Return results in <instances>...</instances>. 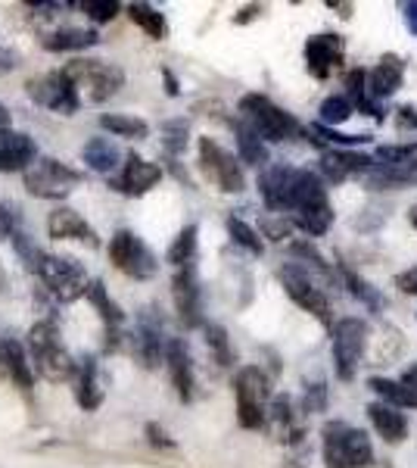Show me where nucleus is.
Returning <instances> with one entry per match:
<instances>
[{"label": "nucleus", "instance_id": "1", "mask_svg": "<svg viewBox=\"0 0 417 468\" xmlns=\"http://www.w3.org/2000/svg\"><path fill=\"white\" fill-rule=\"evenodd\" d=\"M26 350H28V362H32V372L44 381L63 384V381H72L75 372H78L69 350L63 346L57 322H47V319L35 322L26 337Z\"/></svg>", "mask_w": 417, "mask_h": 468}, {"label": "nucleus", "instance_id": "2", "mask_svg": "<svg viewBox=\"0 0 417 468\" xmlns=\"http://www.w3.org/2000/svg\"><path fill=\"white\" fill-rule=\"evenodd\" d=\"M290 209L296 213V225L306 234H324L333 222V207L328 200L321 178L308 169L293 172V191H290Z\"/></svg>", "mask_w": 417, "mask_h": 468}, {"label": "nucleus", "instance_id": "3", "mask_svg": "<svg viewBox=\"0 0 417 468\" xmlns=\"http://www.w3.org/2000/svg\"><path fill=\"white\" fill-rule=\"evenodd\" d=\"M63 72V79L69 81L78 103H103L125 85V72L112 63H100V59H72Z\"/></svg>", "mask_w": 417, "mask_h": 468}, {"label": "nucleus", "instance_id": "4", "mask_svg": "<svg viewBox=\"0 0 417 468\" xmlns=\"http://www.w3.org/2000/svg\"><path fill=\"white\" fill-rule=\"evenodd\" d=\"M324 463L328 468H365L374 463V447L361 428L330 421L324 425Z\"/></svg>", "mask_w": 417, "mask_h": 468}, {"label": "nucleus", "instance_id": "5", "mask_svg": "<svg viewBox=\"0 0 417 468\" xmlns=\"http://www.w3.org/2000/svg\"><path fill=\"white\" fill-rule=\"evenodd\" d=\"M81 181L85 176L78 169L66 165L63 160H53V156H41L26 169V191L41 200H66Z\"/></svg>", "mask_w": 417, "mask_h": 468}, {"label": "nucleus", "instance_id": "6", "mask_svg": "<svg viewBox=\"0 0 417 468\" xmlns=\"http://www.w3.org/2000/svg\"><path fill=\"white\" fill-rule=\"evenodd\" d=\"M37 278H41L44 291L53 300H59V303H75L78 297H85L90 284L85 266H78L69 256H47V253L37 262Z\"/></svg>", "mask_w": 417, "mask_h": 468}, {"label": "nucleus", "instance_id": "7", "mask_svg": "<svg viewBox=\"0 0 417 468\" xmlns=\"http://www.w3.org/2000/svg\"><path fill=\"white\" fill-rule=\"evenodd\" d=\"M234 394H237L240 428H262L265 419H268V399H271V388L262 368L255 366L240 368L237 381H234Z\"/></svg>", "mask_w": 417, "mask_h": 468}, {"label": "nucleus", "instance_id": "8", "mask_svg": "<svg viewBox=\"0 0 417 468\" xmlns=\"http://www.w3.org/2000/svg\"><path fill=\"white\" fill-rule=\"evenodd\" d=\"M240 112H244L246 125L253 128L262 141H271V144L293 138V132H296V122H293L290 112H284L265 94H246L244 101H240Z\"/></svg>", "mask_w": 417, "mask_h": 468}, {"label": "nucleus", "instance_id": "9", "mask_svg": "<svg viewBox=\"0 0 417 468\" xmlns=\"http://www.w3.org/2000/svg\"><path fill=\"white\" fill-rule=\"evenodd\" d=\"M109 260L112 266L119 271H125L128 278H134V282H147V278H153L159 271V262L153 250H150L147 244L138 238L134 231H116L109 240Z\"/></svg>", "mask_w": 417, "mask_h": 468}, {"label": "nucleus", "instance_id": "10", "mask_svg": "<svg viewBox=\"0 0 417 468\" xmlns=\"http://www.w3.org/2000/svg\"><path fill=\"white\" fill-rule=\"evenodd\" d=\"M200 169L206 172V178L212 185H218V191H224V194H240L246 185L240 163L212 138H200Z\"/></svg>", "mask_w": 417, "mask_h": 468}, {"label": "nucleus", "instance_id": "11", "mask_svg": "<svg viewBox=\"0 0 417 468\" xmlns=\"http://www.w3.org/2000/svg\"><path fill=\"white\" fill-rule=\"evenodd\" d=\"M368 346V324L361 319H339L333 328V362H337V375L349 381L359 368L361 356Z\"/></svg>", "mask_w": 417, "mask_h": 468}, {"label": "nucleus", "instance_id": "12", "mask_svg": "<svg viewBox=\"0 0 417 468\" xmlns=\"http://www.w3.org/2000/svg\"><path fill=\"white\" fill-rule=\"evenodd\" d=\"M28 97L37 103V107L50 110V112H63V116H72V112L81 110L78 97L69 81L63 79V72H44L37 79L28 81Z\"/></svg>", "mask_w": 417, "mask_h": 468}, {"label": "nucleus", "instance_id": "13", "mask_svg": "<svg viewBox=\"0 0 417 468\" xmlns=\"http://www.w3.org/2000/svg\"><path fill=\"white\" fill-rule=\"evenodd\" d=\"M280 284L284 291L290 293V300L296 306H302L306 313H312L318 322L330 324V306H328V297L315 288V282L308 278V271H302L299 266H287L280 269Z\"/></svg>", "mask_w": 417, "mask_h": 468}, {"label": "nucleus", "instance_id": "14", "mask_svg": "<svg viewBox=\"0 0 417 468\" xmlns=\"http://www.w3.org/2000/svg\"><path fill=\"white\" fill-rule=\"evenodd\" d=\"M172 293H174V306H178V315L187 328H196L203 322V303H200V278H196V266L187 262L174 271L172 282Z\"/></svg>", "mask_w": 417, "mask_h": 468}, {"label": "nucleus", "instance_id": "15", "mask_svg": "<svg viewBox=\"0 0 417 468\" xmlns=\"http://www.w3.org/2000/svg\"><path fill=\"white\" fill-rule=\"evenodd\" d=\"M159 181H162V169L156 163H147L138 154H128L122 163V176L112 181V187L119 194H128V197H141L150 187H156Z\"/></svg>", "mask_w": 417, "mask_h": 468}, {"label": "nucleus", "instance_id": "16", "mask_svg": "<svg viewBox=\"0 0 417 468\" xmlns=\"http://www.w3.org/2000/svg\"><path fill=\"white\" fill-rule=\"evenodd\" d=\"M339 63H343V37L339 35H315L306 41V66L315 79H328Z\"/></svg>", "mask_w": 417, "mask_h": 468}, {"label": "nucleus", "instance_id": "17", "mask_svg": "<svg viewBox=\"0 0 417 468\" xmlns=\"http://www.w3.org/2000/svg\"><path fill=\"white\" fill-rule=\"evenodd\" d=\"M37 160V144L22 132H0V172H26Z\"/></svg>", "mask_w": 417, "mask_h": 468}, {"label": "nucleus", "instance_id": "18", "mask_svg": "<svg viewBox=\"0 0 417 468\" xmlns=\"http://www.w3.org/2000/svg\"><path fill=\"white\" fill-rule=\"evenodd\" d=\"M165 362H169V375H172V384H174V390H178V397L184 399V403H191L196 378H193V359H191L187 344L172 337V341L165 344Z\"/></svg>", "mask_w": 417, "mask_h": 468}, {"label": "nucleus", "instance_id": "19", "mask_svg": "<svg viewBox=\"0 0 417 468\" xmlns=\"http://www.w3.org/2000/svg\"><path fill=\"white\" fill-rule=\"evenodd\" d=\"M47 234L53 240H81V244H88V247H100L94 229H90L85 218L69 207L53 209L50 218H47Z\"/></svg>", "mask_w": 417, "mask_h": 468}, {"label": "nucleus", "instance_id": "20", "mask_svg": "<svg viewBox=\"0 0 417 468\" xmlns=\"http://www.w3.org/2000/svg\"><path fill=\"white\" fill-rule=\"evenodd\" d=\"M131 346H134V356L141 359V366H147V368L159 366V359L165 356V346H162V328H159V322L153 319V315L143 313L138 319Z\"/></svg>", "mask_w": 417, "mask_h": 468}, {"label": "nucleus", "instance_id": "21", "mask_svg": "<svg viewBox=\"0 0 417 468\" xmlns=\"http://www.w3.org/2000/svg\"><path fill=\"white\" fill-rule=\"evenodd\" d=\"M401 79H405V63H401L396 54L383 57L381 63L365 75L368 97H374V101H386V97H392L401 88Z\"/></svg>", "mask_w": 417, "mask_h": 468}, {"label": "nucleus", "instance_id": "22", "mask_svg": "<svg viewBox=\"0 0 417 468\" xmlns=\"http://www.w3.org/2000/svg\"><path fill=\"white\" fill-rule=\"evenodd\" d=\"M0 366L6 368V375H10L19 390L32 394L35 372H32V362H28L26 344H19L16 337H4V341H0Z\"/></svg>", "mask_w": 417, "mask_h": 468}, {"label": "nucleus", "instance_id": "23", "mask_svg": "<svg viewBox=\"0 0 417 468\" xmlns=\"http://www.w3.org/2000/svg\"><path fill=\"white\" fill-rule=\"evenodd\" d=\"M100 41L94 28H78V26H57L50 32H44L41 48L53 50V54H72V50H85L94 48Z\"/></svg>", "mask_w": 417, "mask_h": 468}, {"label": "nucleus", "instance_id": "24", "mask_svg": "<svg viewBox=\"0 0 417 468\" xmlns=\"http://www.w3.org/2000/svg\"><path fill=\"white\" fill-rule=\"evenodd\" d=\"M75 397H78V406L85 412L100 410L103 403V378L100 368H97V359H81L78 372H75Z\"/></svg>", "mask_w": 417, "mask_h": 468}, {"label": "nucleus", "instance_id": "25", "mask_svg": "<svg viewBox=\"0 0 417 468\" xmlns=\"http://www.w3.org/2000/svg\"><path fill=\"white\" fill-rule=\"evenodd\" d=\"M85 297L94 303V309L100 313V319L106 322V337H109V350H112V346L119 344V331H122V324H125V313L119 309L116 300L109 297V291H106L103 282H90Z\"/></svg>", "mask_w": 417, "mask_h": 468}, {"label": "nucleus", "instance_id": "26", "mask_svg": "<svg viewBox=\"0 0 417 468\" xmlns=\"http://www.w3.org/2000/svg\"><path fill=\"white\" fill-rule=\"evenodd\" d=\"M293 172L287 165H271L259 181L262 200L268 209H290V191H293Z\"/></svg>", "mask_w": 417, "mask_h": 468}, {"label": "nucleus", "instance_id": "27", "mask_svg": "<svg viewBox=\"0 0 417 468\" xmlns=\"http://www.w3.org/2000/svg\"><path fill=\"white\" fill-rule=\"evenodd\" d=\"M370 165H374L370 156L352 154V150H328L321 156V169L330 181H343L349 176H355V172H368Z\"/></svg>", "mask_w": 417, "mask_h": 468}, {"label": "nucleus", "instance_id": "28", "mask_svg": "<svg viewBox=\"0 0 417 468\" xmlns=\"http://www.w3.org/2000/svg\"><path fill=\"white\" fill-rule=\"evenodd\" d=\"M368 415H370V425L377 428V434H381L386 443H401V441H405L408 421H405V415H401L399 410H392V406H386V403H370Z\"/></svg>", "mask_w": 417, "mask_h": 468}, {"label": "nucleus", "instance_id": "29", "mask_svg": "<svg viewBox=\"0 0 417 468\" xmlns=\"http://www.w3.org/2000/svg\"><path fill=\"white\" fill-rule=\"evenodd\" d=\"M81 160L88 163V169L100 172V176H109L116 165H122V150L112 138H90L85 150H81Z\"/></svg>", "mask_w": 417, "mask_h": 468}, {"label": "nucleus", "instance_id": "30", "mask_svg": "<svg viewBox=\"0 0 417 468\" xmlns=\"http://www.w3.org/2000/svg\"><path fill=\"white\" fill-rule=\"evenodd\" d=\"M368 388L374 390V394L383 397L386 406H392V410H417V390L405 388L401 381H390V378H370Z\"/></svg>", "mask_w": 417, "mask_h": 468}, {"label": "nucleus", "instance_id": "31", "mask_svg": "<svg viewBox=\"0 0 417 468\" xmlns=\"http://www.w3.org/2000/svg\"><path fill=\"white\" fill-rule=\"evenodd\" d=\"M234 134H237L240 160L249 165H268V147H265V141L253 132V128L246 122H234Z\"/></svg>", "mask_w": 417, "mask_h": 468}, {"label": "nucleus", "instance_id": "32", "mask_svg": "<svg viewBox=\"0 0 417 468\" xmlns=\"http://www.w3.org/2000/svg\"><path fill=\"white\" fill-rule=\"evenodd\" d=\"M100 128L116 134V138H128V141H141L150 134V125L143 122V119L122 116V112H106V116H100Z\"/></svg>", "mask_w": 417, "mask_h": 468}, {"label": "nucleus", "instance_id": "33", "mask_svg": "<svg viewBox=\"0 0 417 468\" xmlns=\"http://www.w3.org/2000/svg\"><path fill=\"white\" fill-rule=\"evenodd\" d=\"M128 16H131L134 26H141L143 32L153 37V41H162V37L169 35V22H165V16L156 10V6H150V4H131V6H128Z\"/></svg>", "mask_w": 417, "mask_h": 468}, {"label": "nucleus", "instance_id": "34", "mask_svg": "<svg viewBox=\"0 0 417 468\" xmlns=\"http://www.w3.org/2000/svg\"><path fill=\"white\" fill-rule=\"evenodd\" d=\"M346 88H349V103H359V110H365V112H370L374 119H383V112L377 110V103L370 101L368 97V85H365V72L361 69H352L346 75Z\"/></svg>", "mask_w": 417, "mask_h": 468}, {"label": "nucleus", "instance_id": "35", "mask_svg": "<svg viewBox=\"0 0 417 468\" xmlns=\"http://www.w3.org/2000/svg\"><path fill=\"white\" fill-rule=\"evenodd\" d=\"M193 253H196V225H187L169 247V262L174 269H181L187 262H193Z\"/></svg>", "mask_w": 417, "mask_h": 468}, {"label": "nucleus", "instance_id": "36", "mask_svg": "<svg viewBox=\"0 0 417 468\" xmlns=\"http://www.w3.org/2000/svg\"><path fill=\"white\" fill-rule=\"evenodd\" d=\"M227 231H231V238H234V244H240L244 250H249L253 256H259L265 250V244H262V238L255 234L253 225H246L244 218H237V216H231L227 218Z\"/></svg>", "mask_w": 417, "mask_h": 468}, {"label": "nucleus", "instance_id": "37", "mask_svg": "<svg viewBox=\"0 0 417 468\" xmlns=\"http://www.w3.org/2000/svg\"><path fill=\"white\" fill-rule=\"evenodd\" d=\"M355 112V107L349 103V97L343 94H333L328 97V101L321 103V122L318 125H324V128H333V125H343L349 116Z\"/></svg>", "mask_w": 417, "mask_h": 468}, {"label": "nucleus", "instance_id": "38", "mask_svg": "<svg viewBox=\"0 0 417 468\" xmlns=\"http://www.w3.org/2000/svg\"><path fill=\"white\" fill-rule=\"evenodd\" d=\"M377 165H396V169H417V144L401 147H381L377 150Z\"/></svg>", "mask_w": 417, "mask_h": 468}, {"label": "nucleus", "instance_id": "39", "mask_svg": "<svg viewBox=\"0 0 417 468\" xmlns=\"http://www.w3.org/2000/svg\"><path fill=\"white\" fill-rule=\"evenodd\" d=\"M206 344L212 350V356H215L218 366H231L234 362V353H231V344H227V331L222 324H206Z\"/></svg>", "mask_w": 417, "mask_h": 468}, {"label": "nucleus", "instance_id": "40", "mask_svg": "<svg viewBox=\"0 0 417 468\" xmlns=\"http://www.w3.org/2000/svg\"><path fill=\"white\" fill-rule=\"evenodd\" d=\"M78 10H85V16L90 22H109L119 16L122 6H119L116 0H85V4H78Z\"/></svg>", "mask_w": 417, "mask_h": 468}, {"label": "nucleus", "instance_id": "41", "mask_svg": "<svg viewBox=\"0 0 417 468\" xmlns=\"http://www.w3.org/2000/svg\"><path fill=\"white\" fill-rule=\"evenodd\" d=\"M162 138H165V150H169V154H181V150L187 147V122L184 119H172V122H165Z\"/></svg>", "mask_w": 417, "mask_h": 468}, {"label": "nucleus", "instance_id": "42", "mask_svg": "<svg viewBox=\"0 0 417 468\" xmlns=\"http://www.w3.org/2000/svg\"><path fill=\"white\" fill-rule=\"evenodd\" d=\"M346 282H349V288H352L355 297H361V300H365V303H368L370 309H377V306H381V297H377V291L370 288L368 282H361V278H359V275H352V271H346Z\"/></svg>", "mask_w": 417, "mask_h": 468}, {"label": "nucleus", "instance_id": "43", "mask_svg": "<svg viewBox=\"0 0 417 468\" xmlns=\"http://www.w3.org/2000/svg\"><path fill=\"white\" fill-rule=\"evenodd\" d=\"M13 231H19V216L13 207H4L0 203V238H10Z\"/></svg>", "mask_w": 417, "mask_h": 468}, {"label": "nucleus", "instance_id": "44", "mask_svg": "<svg viewBox=\"0 0 417 468\" xmlns=\"http://www.w3.org/2000/svg\"><path fill=\"white\" fill-rule=\"evenodd\" d=\"M324 397H328V388L324 384H312L306 394V410L308 412H321L324 410Z\"/></svg>", "mask_w": 417, "mask_h": 468}, {"label": "nucleus", "instance_id": "45", "mask_svg": "<svg viewBox=\"0 0 417 468\" xmlns=\"http://www.w3.org/2000/svg\"><path fill=\"white\" fill-rule=\"evenodd\" d=\"M147 441L153 443V447H162V450H172L174 447V441L162 431V428L156 425V421H150V425H147Z\"/></svg>", "mask_w": 417, "mask_h": 468}, {"label": "nucleus", "instance_id": "46", "mask_svg": "<svg viewBox=\"0 0 417 468\" xmlns=\"http://www.w3.org/2000/svg\"><path fill=\"white\" fill-rule=\"evenodd\" d=\"M396 284H399L401 293H408V297H417V266L408 269V271H401V275L396 278Z\"/></svg>", "mask_w": 417, "mask_h": 468}, {"label": "nucleus", "instance_id": "47", "mask_svg": "<svg viewBox=\"0 0 417 468\" xmlns=\"http://www.w3.org/2000/svg\"><path fill=\"white\" fill-rule=\"evenodd\" d=\"M16 63H19V57H16V54H13V50L0 48V75L13 72V69H16Z\"/></svg>", "mask_w": 417, "mask_h": 468}, {"label": "nucleus", "instance_id": "48", "mask_svg": "<svg viewBox=\"0 0 417 468\" xmlns=\"http://www.w3.org/2000/svg\"><path fill=\"white\" fill-rule=\"evenodd\" d=\"M399 125L401 128H417V110L414 107H399Z\"/></svg>", "mask_w": 417, "mask_h": 468}, {"label": "nucleus", "instance_id": "49", "mask_svg": "<svg viewBox=\"0 0 417 468\" xmlns=\"http://www.w3.org/2000/svg\"><path fill=\"white\" fill-rule=\"evenodd\" d=\"M401 384H405V388H412V390H417V362L401 372Z\"/></svg>", "mask_w": 417, "mask_h": 468}, {"label": "nucleus", "instance_id": "50", "mask_svg": "<svg viewBox=\"0 0 417 468\" xmlns=\"http://www.w3.org/2000/svg\"><path fill=\"white\" fill-rule=\"evenodd\" d=\"M405 22H408V28L417 35V0H412V4L405 6Z\"/></svg>", "mask_w": 417, "mask_h": 468}, {"label": "nucleus", "instance_id": "51", "mask_svg": "<svg viewBox=\"0 0 417 468\" xmlns=\"http://www.w3.org/2000/svg\"><path fill=\"white\" fill-rule=\"evenodd\" d=\"M162 75H165V90H169V97H178V94H181V88H178V79H174V75H172L169 69H165Z\"/></svg>", "mask_w": 417, "mask_h": 468}, {"label": "nucleus", "instance_id": "52", "mask_svg": "<svg viewBox=\"0 0 417 468\" xmlns=\"http://www.w3.org/2000/svg\"><path fill=\"white\" fill-rule=\"evenodd\" d=\"M10 122H13L10 110H6L4 103H0V132H6V128H10Z\"/></svg>", "mask_w": 417, "mask_h": 468}, {"label": "nucleus", "instance_id": "53", "mask_svg": "<svg viewBox=\"0 0 417 468\" xmlns=\"http://www.w3.org/2000/svg\"><path fill=\"white\" fill-rule=\"evenodd\" d=\"M412 225H414V229H417V207L412 209Z\"/></svg>", "mask_w": 417, "mask_h": 468}, {"label": "nucleus", "instance_id": "54", "mask_svg": "<svg viewBox=\"0 0 417 468\" xmlns=\"http://www.w3.org/2000/svg\"><path fill=\"white\" fill-rule=\"evenodd\" d=\"M0 291H4V271H0Z\"/></svg>", "mask_w": 417, "mask_h": 468}]
</instances>
